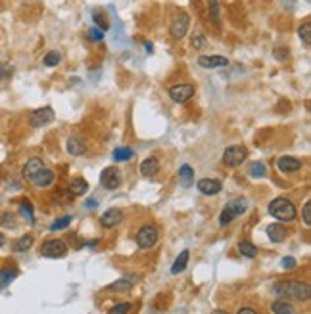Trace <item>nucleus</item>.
<instances>
[{
    "instance_id": "c756f323",
    "label": "nucleus",
    "mask_w": 311,
    "mask_h": 314,
    "mask_svg": "<svg viewBox=\"0 0 311 314\" xmlns=\"http://www.w3.org/2000/svg\"><path fill=\"white\" fill-rule=\"evenodd\" d=\"M131 157H133V149L131 148H117L113 151V159L115 161H127Z\"/></svg>"
},
{
    "instance_id": "5701e85b",
    "label": "nucleus",
    "mask_w": 311,
    "mask_h": 314,
    "mask_svg": "<svg viewBox=\"0 0 311 314\" xmlns=\"http://www.w3.org/2000/svg\"><path fill=\"white\" fill-rule=\"evenodd\" d=\"M133 283H135V276H127V278H123V280H117V282H113L110 285V290L113 291H127L133 287Z\"/></svg>"
},
{
    "instance_id": "bb28decb",
    "label": "nucleus",
    "mask_w": 311,
    "mask_h": 314,
    "mask_svg": "<svg viewBox=\"0 0 311 314\" xmlns=\"http://www.w3.org/2000/svg\"><path fill=\"white\" fill-rule=\"evenodd\" d=\"M16 276H17L16 268H4V270H0V287H6Z\"/></svg>"
},
{
    "instance_id": "0eeeda50",
    "label": "nucleus",
    "mask_w": 311,
    "mask_h": 314,
    "mask_svg": "<svg viewBox=\"0 0 311 314\" xmlns=\"http://www.w3.org/2000/svg\"><path fill=\"white\" fill-rule=\"evenodd\" d=\"M54 121V110L46 106V108H40V110H35L31 113V117H29V125L33 128H40V126L48 125V123H52Z\"/></svg>"
},
{
    "instance_id": "7ed1b4c3",
    "label": "nucleus",
    "mask_w": 311,
    "mask_h": 314,
    "mask_svg": "<svg viewBox=\"0 0 311 314\" xmlns=\"http://www.w3.org/2000/svg\"><path fill=\"white\" fill-rule=\"evenodd\" d=\"M248 209V203L244 199H234V201H229L225 205V209L221 211V217H219V224L225 226V224H231L234 219H238L242 213Z\"/></svg>"
},
{
    "instance_id": "1a4fd4ad",
    "label": "nucleus",
    "mask_w": 311,
    "mask_h": 314,
    "mask_svg": "<svg viewBox=\"0 0 311 314\" xmlns=\"http://www.w3.org/2000/svg\"><path fill=\"white\" fill-rule=\"evenodd\" d=\"M100 184H102L106 190H117L121 184V174L119 169L115 167H106L100 174Z\"/></svg>"
},
{
    "instance_id": "72a5a7b5",
    "label": "nucleus",
    "mask_w": 311,
    "mask_h": 314,
    "mask_svg": "<svg viewBox=\"0 0 311 314\" xmlns=\"http://www.w3.org/2000/svg\"><path fill=\"white\" fill-rule=\"evenodd\" d=\"M131 308H133L131 303H119V305H115L112 310H110V314H129Z\"/></svg>"
},
{
    "instance_id": "473e14b6",
    "label": "nucleus",
    "mask_w": 311,
    "mask_h": 314,
    "mask_svg": "<svg viewBox=\"0 0 311 314\" xmlns=\"http://www.w3.org/2000/svg\"><path fill=\"white\" fill-rule=\"evenodd\" d=\"M60 60H62V56L58 54L56 50H52V52H48V54L44 56V65H48V67H54V65L60 63Z\"/></svg>"
},
{
    "instance_id": "4c0bfd02",
    "label": "nucleus",
    "mask_w": 311,
    "mask_h": 314,
    "mask_svg": "<svg viewBox=\"0 0 311 314\" xmlns=\"http://www.w3.org/2000/svg\"><path fill=\"white\" fill-rule=\"evenodd\" d=\"M294 267H296V259H292V257H284L282 259V268L284 270H292Z\"/></svg>"
},
{
    "instance_id": "9d476101",
    "label": "nucleus",
    "mask_w": 311,
    "mask_h": 314,
    "mask_svg": "<svg viewBox=\"0 0 311 314\" xmlns=\"http://www.w3.org/2000/svg\"><path fill=\"white\" fill-rule=\"evenodd\" d=\"M192 96H194V87L192 85H173L169 88V98L175 103L188 102Z\"/></svg>"
},
{
    "instance_id": "dca6fc26",
    "label": "nucleus",
    "mask_w": 311,
    "mask_h": 314,
    "mask_svg": "<svg viewBox=\"0 0 311 314\" xmlns=\"http://www.w3.org/2000/svg\"><path fill=\"white\" fill-rule=\"evenodd\" d=\"M286 228L279 224V222H275V224H269L267 226V236H269V240L275 242V244H280V242H284L286 240Z\"/></svg>"
},
{
    "instance_id": "f3484780",
    "label": "nucleus",
    "mask_w": 311,
    "mask_h": 314,
    "mask_svg": "<svg viewBox=\"0 0 311 314\" xmlns=\"http://www.w3.org/2000/svg\"><path fill=\"white\" fill-rule=\"evenodd\" d=\"M160 171V161L156 157H146L142 163H140V173L144 176H156V173Z\"/></svg>"
},
{
    "instance_id": "4be33fe9",
    "label": "nucleus",
    "mask_w": 311,
    "mask_h": 314,
    "mask_svg": "<svg viewBox=\"0 0 311 314\" xmlns=\"http://www.w3.org/2000/svg\"><path fill=\"white\" fill-rule=\"evenodd\" d=\"M271 310L275 314H294V306L280 299V301H275V303H273Z\"/></svg>"
},
{
    "instance_id": "79ce46f5",
    "label": "nucleus",
    "mask_w": 311,
    "mask_h": 314,
    "mask_svg": "<svg viewBox=\"0 0 311 314\" xmlns=\"http://www.w3.org/2000/svg\"><path fill=\"white\" fill-rule=\"evenodd\" d=\"M211 2H216V0H211Z\"/></svg>"
},
{
    "instance_id": "20e7f679",
    "label": "nucleus",
    "mask_w": 311,
    "mask_h": 314,
    "mask_svg": "<svg viewBox=\"0 0 311 314\" xmlns=\"http://www.w3.org/2000/svg\"><path fill=\"white\" fill-rule=\"evenodd\" d=\"M67 253V245L62 240H48L40 247V255L46 259H62Z\"/></svg>"
},
{
    "instance_id": "aec40b11",
    "label": "nucleus",
    "mask_w": 311,
    "mask_h": 314,
    "mask_svg": "<svg viewBox=\"0 0 311 314\" xmlns=\"http://www.w3.org/2000/svg\"><path fill=\"white\" fill-rule=\"evenodd\" d=\"M33 242H35V240H33L31 234H25V236H21V238H17L16 242H14V251L25 253L27 249H31Z\"/></svg>"
},
{
    "instance_id": "6e6552de",
    "label": "nucleus",
    "mask_w": 311,
    "mask_h": 314,
    "mask_svg": "<svg viewBox=\"0 0 311 314\" xmlns=\"http://www.w3.org/2000/svg\"><path fill=\"white\" fill-rule=\"evenodd\" d=\"M158 242V230L154 226H142L136 234V244L140 249H150Z\"/></svg>"
},
{
    "instance_id": "f8f14e48",
    "label": "nucleus",
    "mask_w": 311,
    "mask_h": 314,
    "mask_svg": "<svg viewBox=\"0 0 311 314\" xmlns=\"http://www.w3.org/2000/svg\"><path fill=\"white\" fill-rule=\"evenodd\" d=\"M196 188H198L204 196H217V194L221 192V188H223V184L219 180H216V178H202V180H198Z\"/></svg>"
},
{
    "instance_id": "412c9836",
    "label": "nucleus",
    "mask_w": 311,
    "mask_h": 314,
    "mask_svg": "<svg viewBox=\"0 0 311 314\" xmlns=\"http://www.w3.org/2000/svg\"><path fill=\"white\" fill-rule=\"evenodd\" d=\"M238 251H240V255H244L248 259H254L255 255H257V247H255L252 242L242 240V242H238Z\"/></svg>"
},
{
    "instance_id": "f704fd0d",
    "label": "nucleus",
    "mask_w": 311,
    "mask_h": 314,
    "mask_svg": "<svg viewBox=\"0 0 311 314\" xmlns=\"http://www.w3.org/2000/svg\"><path fill=\"white\" fill-rule=\"evenodd\" d=\"M302 217H303V222H305V226H309V224H311V201H307V203L303 205Z\"/></svg>"
},
{
    "instance_id": "c85d7f7f",
    "label": "nucleus",
    "mask_w": 311,
    "mask_h": 314,
    "mask_svg": "<svg viewBox=\"0 0 311 314\" xmlns=\"http://www.w3.org/2000/svg\"><path fill=\"white\" fill-rule=\"evenodd\" d=\"M19 213H21L25 219H27V222H29V224H33V222H35V215H33V205L29 203V201H21V205H19Z\"/></svg>"
},
{
    "instance_id": "ddd939ff",
    "label": "nucleus",
    "mask_w": 311,
    "mask_h": 314,
    "mask_svg": "<svg viewBox=\"0 0 311 314\" xmlns=\"http://www.w3.org/2000/svg\"><path fill=\"white\" fill-rule=\"evenodd\" d=\"M42 169H44V163H42V159H40V157H31V159H29V161H27V163L23 165V173H21V174H23L25 180L31 182L33 178L37 176V173H39V171H42Z\"/></svg>"
},
{
    "instance_id": "7c9ffc66",
    "label": "nucleus",
    "mask_w": 311,
    "mask_h": 314,
    "mask_svg": "<svg viewBox=\"0 0 311 314\" xmlns=\"http://www.w3.org/2000/svg\"><path fill=\"white\" fill-rule=\"evenodd\" d=\"M69 224H71V217L65 215V217H62L60 220L52 222V224H50V230H52V232H56V230H64V228H67Z\"/></svg>"
},
{
    "instance_id": "a19ab883",
    "label": "nucleus",
    "mask_w": 311,
    "mask_h": 314,
    "mask_svg": "<svg viewBox=\"0 0 311 314\" xmlns=\"http://www.w3.org/2000/svg\"><path fill=\"white\" fill-rule=\"evenodd\" d=\"M4 244H6V240H4V236L0 234V247H2V245H4Z\"/></svg>"
},
{
    "instance_id": "ea45409f",
    "label": "nucleus",
    "mask_w": 311,
    "mask_h": 314,
    "mask_svg": "<svg viewBox=\"0 0 311 314\" xmlns=\"http://www.w3.org/2000/svg\"><path fill=\"white\" fill-rule=\"evenodd\" d=\"M211 314H229V312H227V310H221V308H217V310H213Z\"/></svg>"
},
{
    "instance_id": "f03ea898",
    "label": "nucleus",
    "mask_w": 311,
    "mask_h": 314,
    "mask_svg": "<svg viewBox=\"0 0 311 314\" xmlns=\"http://www.w3.org/2000/svg\"><path fill=\"white\" fill-rule=\"evenodd\" d=\"M269 213L280 222H292L296 219V207L294 203L286 197H277L269 203Z\"/></svg>"
},
{
    "instance_id": "c9c22d12",
    "label": "nucleus",
    "mask_w": 311,
    "mask_h": 314,
    "mask_svg": "<svg viewBox=\"0 0 311 314\" xmlns=\"http://www.w3.org/2000/svg\"><path fill=\"white\" fill-rule=\"evenodd\" d=\"M88 37H90V40H102L104 39V31L102 29H98V27H92L90 31H88Z\"/></svg>"
},
{
    "instance_id": "2eb2a0df",
    "label": "nucleus",
    "mask_w": 311,
    "mask_h": 314,
    "mask_svg": "<svg viewBox=\"0 0 311 314\" xmlns=\"http://www.w3.org/2000/svg\"><path fill=\"white\" fill-rule=\"evenodd\" d=\"M121 219H123V213L113 207V209H108V211L100 217V224H102L104 228H113L119 224Z\"/></svg>"
},
{
    "instance_id": "f257e3e1",
    "label": "nucleus",
    "mask_w": 311,
    "mask_h": 314,
    "mask_svg": "<svg viewBox=\"0 0 311 314\" xmlns=\"http://www.w3.org/2000/svg\"><path fill=\"white\" fill-rule=\"evenodd\" d=\"M275 295H279V297H292V299H298V301H307L311 295V290L307 283L303 282H296V280H288V282H280L277 283L275 287Z\"/></svg>"
},
{
    "instance_id": "9b49d317",
    "label": "nucleus",
    "mask_w": 311,
    "mask_h": 314,
    "mask_svg": "<svg viewBox=\"0 0 311 314\" xmlns=\"http://www.w3.org/2000/svg\"><path fill=\"white\" fill-rule=\"evenodd\" d=\"M198 65H202L204 69H219V67H227L229 60L225 56H200Z\"/></svg>"
},
{
    "instance_id": "6ab92c4d",
    "label": "nucleus",
    "mask_w": 311,
    "mask_h": 314,
    "mask_svg": "<svg viewBox=\"0 0 311 314\" xmlns=\"http://www.w3.org/2000/svg\"><path fill=\"white\" fill-rule=\"evenodd\" d=\"M188 259H190V251L184 249V251L175 259V263H173V267H171V274H181L184 268H186V265H188Z\"/></svg>"
},
{
    "instance_id": "58836bf2",
    "label": "nucleus",
    "mask_w": 311,
    "mask_h": 314,
    "mask_svg": "<svg viewBox=\"0 0 311 314\" xmlns=\"http://www.w3.org/2000/svg\"><path fill=\"white\" fill-rule=\"evenodd\" d=\"M238 314H255L254 308H250V306H244V308H240Z\"/></svg>"
},
{
    "instance_id": "a878e982",
    "label": "nucleus",
    "mask_w": 311,
    "mask_h": 314,
    "mask_svg": "<svg viewBox=\"0 0 311 314\" xmlns=\"http://www.w3.org/2000/svg\"><path fill=\"white\" fill-rule=\"evenodd\" d=\"M67 151H69L71 155H83V153L87 151V148H85L83 142L77 140V138H69V140H67Z\"/></svg>"
},
{
    "instance_id": "393cba45",
    "label": "nucleus",
    "mask_w": 311,
    "mask_h": 314,
    "mask_svg": "<svg viewBox=\"0 0 311 314\" xmlns=\"http://www.w3.org/2000/svg\"><path fill=\"white\" fill-rule=\"evenodd\" d=\"M179 178L183 182V186H190L192 180H194V171H192L190 165H183L179 169Z\"/></svg>"
},
{
    "instance_id": "a211bd4d",
    "label": "nucleus",
    "mask_w": 311,
    "mask_h": 314,
    "mask_svg": "<svg viewBox=\"0 0 311 314\" xmlns=\"http://www.w3.org/2000/svg\"><path fill=\"white\" fill-rule=\"evenodd\" d=\"M52 180H54V173L50 171V169H42V171H39L37 173V176L31 180V184H35V186H39V188H46V186H50L52 184Z\"/></svg>"
},
{
    "instance_id": "e433bc0d",
    "label": "nucleus",
    "mask_w": 311,
    "mask_h": 314,
    "mask_svg": "<svg viewBox=\"0 0 311 314\" xmlns=\"http://www.w3.org/2000/svg\"><path fill=\"white\" fill-rule=\"evenodd\" d=\"M12 219H14V217L8 215V213H6V215H2V220H0V222H2V226H10V228L16 226V222H14Z\"/></svg>"
},
{
    "instance_id": "2f4dec72",
    "label": "nucleus",
    "mask_w": 311,
    "mask_h": 314,
    "mask_svg": "<svg viewBox=\"0 0 311 314\" xmlns=\"http://www.w3.org/2000/svg\"><path fill=\"white\" fill-rule=\"evenodd\" d=\"M265 165L261 163V161H257V163H254V165L250 167V174L254 176V178H264L265 176Z\"/></svg>"
},
{
    "instance_id": "423d86ee",
    "label": "nucleus",
    "mask_w": 311,
    "mask_h": 314,
    "mask_svg": "<svg viewBox=\"0 0 311 314\" xmlns=\"http://www.w3.org/2000/svg\"><path fill=\"white\" fill-rule=\"evenodd\" d=\"M188 25H190V17L186 16V14H177L173 19H171V25H169V33H171V37L173 39H183L184 35L188 33Z\"/></svg>"
},
{
    "instance_id": "4468645a",
    "label": "nucleus",
    "mask_w": 311,
    "mask_h": 314,
    "mask_svg": "<svg viewBox=\"0 0 311 314\" xmlns=\"http://www.w3.org/2000/svg\"><path fill=\"white\" fill-rule=\"evenodd\" d=\"M277 167H279L280 173H296V171L302 167V161H300L298 157L284 155V157H279V161H277Z\"/></svg>"
},
{
    "instance_id": "39448f33",
    "label": "nucleus",
    "mask_w": 311,
    "mask_h": 314,
    "mask_svg": "<svg viewBox=\"0 0 311 314\" xmlns=\"http://www.w3.org/2000/svg\"><path fill=\"white\" fill-rule=\"evenodd\" d=\"M246 157H248V151L244 146H231V148H227L223 151V163L227 167L234 169V167L242 165L246 161Z\"/></svg>"
},
{
    "instance_id": "cd10ccee",
    "label": "nucleus",
    "mask_w": 311,
    "mask_h": 314,
    "mask_svg": "<svg viewBox=\"0 0 311 314\" xmlns=\"http://www.w3.org/2000/svg\"><path fill=\"white\" fill-rule=\"evenodd\" d=\"M298 35H300V39L303 40V44H305V46H309L311 44V23L309 21H305V23L298 29Z\"/></svg>"
},
{
    "instance_id": "b1692460",
    "label": "nucleus",
    "mask_w": 311,
    "mask_h": 314,
    "mask_svg": "<svg viewBox=\"0 0 311 314\" xmlns=\"http://www.w3.org/2000/svg\"><path fill=\"white\" fill-rule=\"evenodd\" d=\"M69 190H71V194H75V196H83V194H87L88 184L83 178H73L71 184H69Z\"/></svg>"
}]
</instances>
